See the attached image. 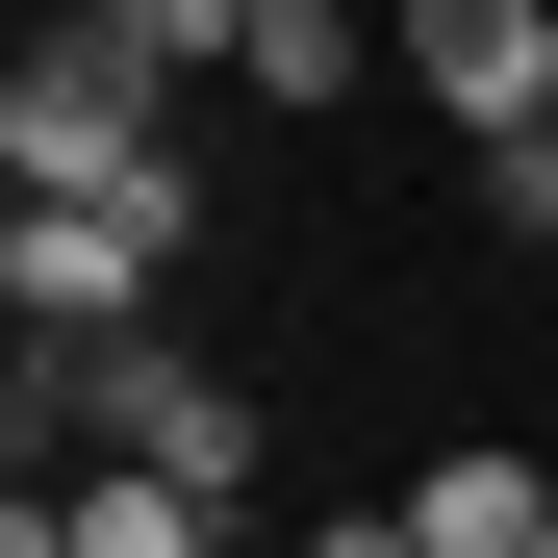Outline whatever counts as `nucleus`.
Listing matches in <instances>:
<instances>
[{"label": "nucleus", "mask_w": 558, "mask_h": 558, "mask_svg": "<svg viewBox=\"0 0 558 558\" xmlns=\"http://www.w3.org/2000/svg\"><path fill=\"white\" fill-rule=\"evenodd\" d=\"M153 153H178V76L102 26V0H51L26 76H0V178H26V204H128Z\"/></svg>", "instance_id": "f257e3e1"}, {"label": "nucleus", "mask_w": 558, "mask_h": 558, "mask_svg": "<svg viewBox=\"0 0 558 558\" xmlns=\"http://www.w3.org/2000/svg\"><path fill=\"white\" fill-rule=\"evenodd\" d=\"M178 229H204V178H128V204H0V305H26V355H102V330H153V279H178Z\"/></svg>", "instance_id": "f03ea898"}, {"label": "nucleus", "mask_w": 558, "mask_h": 558, "mask_svg": "<svg viewBox=\"0 0 558 558\" xmlns=\"http://www.w3.org/2000/svg\"><path fill=\"white\" fill-rule=\"evenodd\" d=\"M26 407H51V432H102V457H153V483H204V508L254 483V407L204 381V355H153V330H102V355H76V381H26Z\"/></svg>", "instance_id": "7ed1b4c3"}, {"label": "nucleus", "mask_w": 558, "mask_h": 558, "mask_svg": "<svg viewBox=\"0 0 558 558\" xmlns=\"http://www.w3.org/2000/svg\"><path fill=\"white\" fill-rule=\"evenodd\" d=\"M381 51L457 102V153H483V128H558V0H381Z\"/></svg>", "instance_id": "20e7f679"}, {"label": "nucleus", "mask_w": 558, "mask_h": 558, "mask_svg": "<svg viewBox=\"0 0 558 558\" xmlns=\"http://www.w3.org/2000/svg\"><path fill=\"white\" fill-rule=\"evenodd\" d=\"M407 533H432V558H558V483H533L508 432H457L432 483H407Z\"/></svg>", "instance_id": "39448f33"}, {"label": "nucleus", "mask_w": 558, "mask_h": 558, "mask_svg": "<svg viewBox=\"0 0 558 558\" xmlns=\"http://www.w3.org/2000/svg\"><path fill=\"white\" fill-rule=\"evenodd\" d=\"M229 76H254L279 128H305V102H355V76H407V51L355 26V0H254V51H229Z\"/></svg>", "instance_id": "423d86ee"}, {"label": "nucleus", "mask_w": 558, "mask_h": 558, "mask_svg": "<svg viewBox=\"0 0 558 558\" xmlns=\"http://www.w3.org/2000/svg\"><path fill=\"white\" fill-rule=\"evenodd\" d=\"M51 533H76V558H204V533H229V508H204V483H153V457H102V483H76V508H51Z\"/></svg>", "instance_id": "0eeeda50"}, {"label": "nucleus", "mask_w": 558, "mask_h": 558, "mask_svg": "<svg viewBox=\"0 0 558 558\" xmlns=\"http://www.w3.org/2000/svg\"><path fill=\"white\" fill-rule=\"evenodd\" d=\"M102 26H128L153 76H229V51H254V0H102Z\"/></svg>", "instance_id": "6e6552de"}, {"label": "nucleus", "mask_w": 558, "mask_h": 558, "mask_svg": "<svg viewBox=\"0 0 558 558\" xmlns=\"http://www.w3.org/2000/svg\"><path fill=\"white\" fill-rule=\"evenodd\" d=\"M305 558H432V533H407V508H330V533H305Z\"/></svg>", "instance_id": "1a4fd4ad"}]
</instances>
